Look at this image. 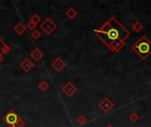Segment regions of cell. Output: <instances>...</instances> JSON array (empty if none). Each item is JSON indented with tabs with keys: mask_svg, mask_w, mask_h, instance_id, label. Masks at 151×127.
Masks as SVG:
<instances>
[{
	"mask_svg": "<svg viewBox=\"0 0 151 127\" xmlns=\"http://www.w3.org/2000/svg\"><path fill=\"white\" fill-rule=\"evenodd\" d=\"M132 28H133V30L135 32V33H140V32L143 29V26H142V24L140 21H136V22H134L133 24Z\"/></svg>",
	"mask_w": 151,
	"mask_h": 127,
	"instance_id": "cell-13",
	"label": "cell"
},
{
	"mask_svg": "<svg viewBox=\"0 0 151 127\" xmlns=\"http://www.w3.org/2000/svg\"><path fill=\"white\" fill-rule=\"evenodd\" d=\"M10 50H11V48L7 44H5L3 42V40L0 38V55L7 54V53L10 52Z\"/></svg>",
	"mask_w": 151,
	"mask_h": 127,
	"instance_id": "cell-11",
	"label": "cell"
},
{
	"mask_svg": "<svg viewBox=\"0 0 151 127\" xmlns=\"http://www.w3.org/2000/svg\"><path fill=\"white\" fill-rule=\"evenodd\" d=\"M31 37L33 38L34 40H38L40 37H41V33H40L38 30L35 29L31 33Z\"/></svg>",
	"mask_w": 151,
	"mask_h": 127,
	"instance_id": "cell-15",
	"label": "cell"
},
{
	"mask_svg": "<svg viewBox=\"0 0 151 127\" xmlns=\"http://www.w3.org/2000/svg\"><path fill=\"white\" fill-rule=\"evenodd\" d=\"M66 15L67 16V18H69L70 20H74L77 16V12L74 10V8L71 7L66 12Z\"/></svg>",
	"mask_w": 151,
	"mask_h": 127,
	"instance_id": "cell-12",
	"label": "cell"
},
{
	"mask_svg": "<svg viewBox=\"0 0 151 127\" xmlns=\"http://www.w3.org/2000/svg\"><path fill=\"white\" fill-rule=\"evenodd\" d=\"M95 34L112 52L121 51L130 36V32L115 17L110 18L99 29L95 30Z\"/></svg>",
	"mask_w": 151,
	"mask_h": 127,
	"instance_id": "cell-1",
	"label": "cell"
},
{
	"mask_svg": "<svg viewBox=\"0 0 151 127\" xmlns=\"http://www.w3.org/2000/svg\"><path fill=\"white\" fill-rule=\"evenodd\" d=\"M132 50L136 53L142 60H145L151 55V41L147 36L142 35L138 41L132 46Z\"/></svg>",
	"mask_w": 151,
	"mask_h": 127,
	"instance_id": "cell-2",
	"label": "cell"
},
{
	"mask_svg": "<svg viewBox=\"0 0 151 127\" xmlns=\"http://www.w3.org/2000/svg\"><path fill=\"white\" fill-rule=\"evenodd\" d=\"M18 119H19V116L17 115V113H16L13 109L9 110V111H8V112L3 117V121H4L6 124L10 125L11 127L16 125V123H17Z\"/></svg>",
	"mask_w": 151,
	"mask_h": 127,
	"instance_id": "cell-3",
	"label": "cell"
},
{
	"mask_svg": "<svg viewBox=\"0 0 151 127\" xmlns=\"http://www.w3.org/2000/svg\"><path fill=\"white\" fill-rule=\"evenodd\" d=\"M49 86H50V85L48 84V82L47 81H43L41 83H40L39 85H38V87L40 89H41L42 91H46L48 88H49Z\"/></svg>",
	"mask_w": 151,
	"mask_h": 127,
	"instance_id": "cell-14",
	"label": "cell"
},
{
	"mask_svg": "<svg viewBox=\"0 0 151 127\" xmlns=\"http://www.w3.org/2000/svg\"><path fill=\"white\" fill-rule=\"evenodd\" d=\"M98 107L103 111L104 113H109L110 111L113 109L114 107V103L111 101L108 97L103 98L102 101L98 103Z\"/></svg>",
	"mask_w": 151,
	"mask_h": 127,
	"instance_id": "cell-5",
	"label": "cell"
},
{
	"mask_svg": "<svg viewBox=\"0 0 151 127\" xmlns=\"http://www.w3.org/2000/svg\"><path fill=\"white\" fill-rule=\"evenodd\" d=\"M4 60V57H3V55H0V64H1Z\"/></svg>",
	"mask_w": 151,
	"mask_h": 127,
	"instance_id": "cell-21",
	"label": "cell"
},
{
	"mask_svg": "<svg viewBox=\"0 0 151 127\" xmlns=\"http://www.w3.org/2000/svg\"><path fill=\"white\" fill-rule=\"evenodd\" d=\"M30 21L35 23L37 25V23H39L40 21H41V18H40V16L38 14H34L32 17L30 18Z\"/></svg>",
	"mask_w": 151,
	"mask_h": 127,
	"instance_id": "cell-16",
	"label": "cell"
},
{
	"mask_svg": "<svg viewBox=\"0 0 151 127\" xmlns=\"http://www.w3.org/2000/svg\"><path fill=\"white\" fill-rule=\"evenodd\" d=\"M78 88L74 85L73 82H67L65 86L62 87V91L65 93L68 97H72L77 92Z\"/></svg>",
	"mask_w": 151,
	"mask_h": 127,
	"instance_id": "cell-6",
	"label": "cell"
},
{
	"mask_svg": "<svg viewBox=\"0 0 151 127\" xmlns=\"http://www.w3.org/2000/svg\"><path fill=\"white\" fill-rule=\"evenodd\" d=\"M66 64L65 63V61H63L60 58H56L51 64V66L57 71H61L66 67Z\"/></svg>",
	"mask_w": 151,
	"mask_h": 127,
	"instance_id": "cell-7",
	"label": "cell"
},
{
	"mask_svg": "<svg viewBox=\"0 0 151 127\" xmlns=\"http://www.w3.org/2000/svg\"><path fill=\"white\" fill-rule=\"evenodd\" d=\"M106 127H113L112 125H111V124H109V125H107Z\"/></svg>",
	"mask_w": 151,
	"mask_h": 127,
	"instance_id": "cell-22",
	"label": "cell"
},
{
	"mask_svg": "<svg viewBox=\"0 0 151 127\" xmlns=\"http://www.w3.org/2000/svg\"><path fill=\"white\" fill-rule=\"evenodd\" d=\"M20 66L21 69H23L24 71H26V73H28V71L34 67V64H33V62H32L30 59L25 58V59H24V60L20 63Z\"/></svg>",
	"mask_w": 151,
	"mask_h": 127,
	"instance_id": "cell-8",
	"label": "cell"
},
{
	"mask_svg": "<svg viewBox=\"0 0 151 127\" xmlns=\"http://www.w3.org/2000/svg\"><path fill=\"white\" fill-rule=\"evenodd\" d=\"M26 125V122L23 120V119L21 118V117H19V119H18V121H17V123H16V127H24Z\"/></svg>",
	"mask_w": 151,
	"mask_h": 127,
	"instance_id": "cell-19",
	"label": "cell"
},
{
	"mask_svg": "<svg viewBox=\"0 0 151 127\" xmlns=\"http://www.w3.org/2000/svg\"><path fill=\"white\" fill-rule=\"evenodd\" d=\"M13 30H14L19 35H21L22 34L25 33V31L27 30V27H26L25 25H24L23 23L20 22V23H18L17 25H16V26L14 27Z\"/></svg>",
	"mask_w": 151,
	"mask_h": 127,
	"instance_id": "cell-10",
	"label": "cell"
},
{
	"mask_svg": "<svg viewBox=\"0 0 151 127\" xmlns=\"http://www.w3.org/2000/svg\"><path fill=\"white\" fill-rule=\"evenodd\" d=\"M1 68H2V67H1V65H0V70H1Z\"/></svg>",
	"mask_w": 151,
	"mask_h": 127,
	"instance_id": "cell-23",
	"label": "cell"
},
{
	"mask_svg": "<svg viewBox=\"0 0 151 127\" xmlns=\"http://www.w3.org/2000/svg\"><path fill=\"white\" fill-rule=\"evenodd\" d=\"M129 119H130V120H131L133 123H135L136 121L139 120V116H138V114H136V113H132V114L129 116Z\"/></svg>",
	"mask_w": 151,
	"mask_h": 127,
	"instance_id": "cell-18",
	"label": "cell"
},
{
	"mask_svg": "<svg viewBox=\"0 0 151 127\" xmlns=\"http://www.w3.org/2000/svg\"><path fill=\"white\" fill-rule=\"evenodd\" d=\"M87 119L84 117V116H81V117H79L78 118H77V122H78V124H85L86 123H87Z\"/></svg>",
	"mask_w": 151,
	"mask_h": 127,
	"instance_id": "cell-17",
	"label": "cell"
},
{
	"mask_svg": "<svg viewBox=\"0 0 151 127\" xmlns=\"http://www.w3.org/2000/svg\"><path fill=\"white\" fill-rule=\"evenodd\" d=\"M30 57H31V58L33 59L34 61L38 62L40 59H41L43 57V53L41 50H40L38 48H35V49L33 51H31Z\"/></svg>",
	"mask_w": 151,
	"mask_h": 127,
	"instance_id": "cell-9",
	"label": "cell"
},
{
	"mask_svg": "<svg viewBox=\"0 0 151 127\" xmlns=\"http://www.w3.org/2000/svg\"><path fill=\"white\" fill-rule=\"evenodd\" d=\"M12 127H16V126H12Z\"/></svg>",
	"mask_w": 151,
	"mask_h": 127,
	"instance_id": "cell-24",
	"label": "cell"
},
{
	"mask_svg": "<svg viewBox=\"0 0 151 127\" xmlns=\"http://www.w3.org/2000/svg\"><path fill=\"white\" fill-rule=\"evenodd\" d=\"M27 28H28L29 30H35L36 28V24L32 21H29L27 25Z\"/></svg>",
	"mask_w": 151,
	"mask_h": 127,
	"instance_id": "cell-20",
	"label": "cell"
},
{
	"mask_svg": "<svg viewBox=\"0 0 151 127\" xmlns=\"http://www.w3.org/2000/svg\"><path fill=\"white\" fill-rule=\"evenodd\" d=\"M40 27L42 28L43 31H44V33L48 35H50L52 32L57 28V25L53 22V20L50 18H47L43 23L40 25Z\"/></svg>",
	"mask_w": 151,
	"mask_h": 127,
	"instance_id": "cell-4",
	"label": "cell"
}]
</instances>
